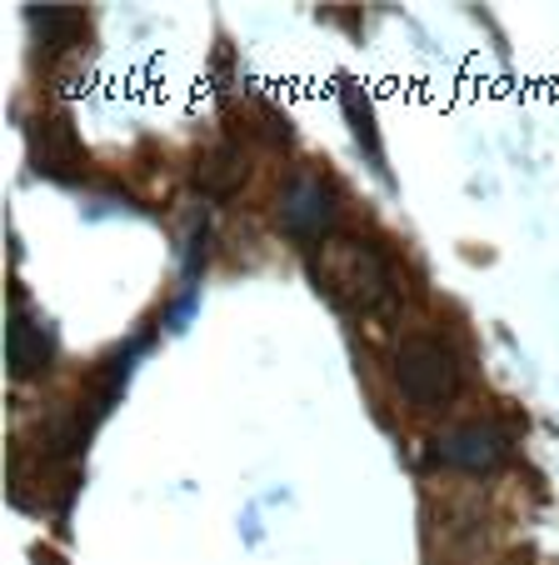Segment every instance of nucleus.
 I'll list each match as a JSON object with an SVG mask.
<instances>
[{"instance_id": "nucleus-7", "label": "nucleus", "mask_w": 559, "mask_h": 565, "mask_svg": "<svg viewBox=\"0 0 559 565\" xmlns=\"http://www.w3.org/2000/svg\"><path fill=\"white\" fill-rule=\"evenodd\" d=\"M195 181H201L211 195H230L235 185L245 181V166H240V156H235L230 146H221V150H211V156L201 160V171H195Z\"/></svg>"}, {"instance_id": "nucleus-1", "label": "nucleus", "mask_w": 559, "mask_h": 565, "mask_svg": "<svg viewBox=\"0 0 559 565\" xmlns=\"http://www.w3.org/2000/svg\"><path fill=\"white\" fill-rule=\"evenodd\" d=\"M315 280L335 306L380 310L390 300V260L359 235H325L315 246Z\"/></svg>"}, {"instance_id": "nucleus-5", "label": "nucleus", "mask_w": 559, "mask_h": 565, "mask_svg": "<svg viewBox=\"0 0 559 565\" xmlns=\"http://www.w3.org/2000/svg\"><path fill=\"white\" fill-rule=\"evenodd\" d=\"M6 361H11V371L21 375V381L45 371V361H51V331H45L35 316H25V310H15L11 331H6Z\"/></svg>"}, {"instance_id": "nucleus-4", "label": "nucleus", "mask_w": 559, "mask_h": 565, "mask_svg": "<svg viewBox=\"0 0 559 565\" xmlns=\"http://www.w3.org/2000/svg\"><path fill=\"white\" fill-rule=\"evenodd\" d=\"M325 221H330V191L315 175H300L286 191V231L300 235V241H325Z\"/></svg>"}, {"instance_id": "nucleus-6", "label": "nucleus", "mask_w": 559, "mask_h": 565, "mask_svg": "<svg viewBox=\"0 0 559 565\" xmlns=\"http://www.w3.org/2000/svg\"><path fill=\"white\" fill-rule=\"evenodd\" d=\"M31 150H35V166L51 175H71L80 166V146H75V130L65 120H35Z\"/></svg>"}, {"instance_id": "nucleus-2", "label": "nucleus", "mask_w": 559, "mask_h": 565, "mask_svg": "<svg viewBox=\"0 0 559 565\" xmlns=\"http://www.w3.org/2000/svg\"><path fill=\"white\" fill-rule=\"evenodd\" d=\"M395 381H400L405 401L415 411H444L460 395V365H454L450 345L434 335H405L395 351Z\"/></svg>"}, {"instance_id": "nucleus-8", "label": "nucleus", "mask_w": 559, "mask_h": 565, "mask_svg": "<svg viewBox=\"0 0 559 565\" xmlns=\"http://www.w3.org/2000/svg\"><path fill=\"white\" fill-rule=\"evenodd\" d=\"M31 25L45 35V41H51V51H65V45L80 35L85 21L75 11H31Z\"/></svg>"}, {"instance_id": "nucleus-3", "label": "nucleus", "mask_w": 559, "mask_h": 565, "mask_svg": "<svg viewBox=\"0 0 559 565\" xmlns=\"http://www.w3.org/2000/svg\"><path fill=\"white\" fill-rule=\"evenodd\" d=\"M440 456L464 470H495L499 460H505V436H499V426L470 420V426H454L450 436L440 440Z\"/></svg>"}]
</instances>
